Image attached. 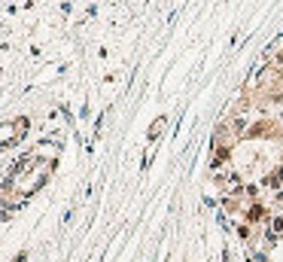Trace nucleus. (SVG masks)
Instances as JSON below:
<instances>
[{
	"mask_svg": "<svg viewBox=\"0 0 283 262\" xmlns=\"http://www.w3.org/2000/svg\"><path fill=\"white\" fill-rule=\"evenodd\" d=\"M280 232H283V216H277V220L271 223V238H274V235H280Z\"/></svg>",
	"mask_w": 283,
	"mask_h": 262,
	"instance_id": "f257e3e1",
	"label": "nucleus"
},
{
	"mask_svg": "<svg viewBox=\"0 0 283 262\" xmlns=\"http://www.w3.org/2000/svg\"><path fill=\"white\" fill-rule=\"evenodd\" d=\"M271 186H280L283 183V171H274V174H271V180H268Z\"/></svg>",
	"mask_w": 283,
	"mask_h": 262,
	"instance_id": "f03ea898",
	"label": "nucleus"
}]
</instances>
